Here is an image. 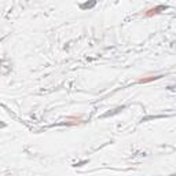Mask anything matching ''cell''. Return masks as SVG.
<instances>
[{
    "instance_id": "3957f363",
    "label": "cell",
    "mask_w": 176,
    "mask_h": 176,
    "mask_svg": "<svg viewBox=\"0 0 176 176\" xmlns=\"http://www.w3.org/2000/svg\"><path fill=\"white\" fill-rule=\"evenodd\" d=\"M96 3L95 1H91V3H84V4H80V8L81 10H87V8H92L95 6Z\"/></svg>"
},
{
    "instance_id": "7a4b0ae2",
    "label": "cell",
    "mask_w": 176,
    "mask_h": 176,
    "mask_svg": "<svg viewBox=\"0 0 176 176\" xmlns=\"http://www.w3.org/2000/svg\"><path fill=\"white\" fill-rule=\"evenodd\" d=\"M161 76H150V77H146V79H139L138 83L139 84H146V83H150V81H154L157 80V79H160Z\"/></svg>"
},
{
    "instance_id": "6da1fadb",
    "label": "cell",
    "mask_w": 176,
    "mask_h": 176,
    "mask_svg": "<svg viewBox=\"0 0 176 176\" xmlns=\"http://www.w3.org/2000/svg\"><path fill=\"white\" fill-rule=\"evenodd\" d=\"M161 10H165V6H157V7L147 10V11H146V17H153V15H155V14H158V13H160Z\"/></svg>"
}]
</instances>
